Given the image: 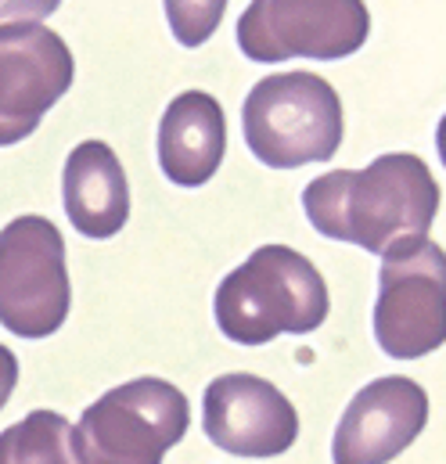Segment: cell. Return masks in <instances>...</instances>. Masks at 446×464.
<instances>
[{
    "mask_svg": "<svg viewBox=\"0 0 446 464\" xmlns=\"http://www.w3.org/2000/svg\"><path fill=\"white\" fill-rule=\"evenodd\" d=\"M303 209L314 231L382 256L403 237H425L440 213V184L411 151L378 155L364 169H332L306 184Z\"/></svg>",
    "mask_w": 446,
    "mask_h": 464,
    "instance_id": "obj_1",
    "label": "cell"
},
{
    "mask_svg": "<svg viewBox=\"0 0 446 464\" xmlns=\"http://www.w3.org/2000/svg\"><path fill=\"white\" fill-rule=\"evenodd\" d=\"M332 299L314 259L288 245H263L234 266L213 295L223 339L267 346L277 335H310L328 321Z\"/></svg>",
    "mask_w": 446,
    "mask_h": 464,
    "instance_id": "obj_2",
    "label": "cell"
},
{
    "mask_svg": "<svg viewBox=\"0 0 446 464\" xmlns=\"http://www.w3.org/2000/svg\"><path fill=\"white\" fill-rule=\"evenodd\" d=\"M241 130L248 151L270 169L328 162L342 148V98L317 72H274L248 91Z\"/></svg>",
    "mask_w": 446,
    "mask_h": 464,
    "instance_id": "obj_3",
    "label": "cell"
},
{
    "mask_svg": "<svg viewBox=\"0 0 446 464\" xmlns=\"http://www.w3.org/2000/svg\"><path fill=\"white\" fill-rule=\"evenodd\" d=\"M188 429L191 407L173 382L133 378L83 411L76 443L83 464H162Z\"/></svg>",
    "mask_w": 446,
    "mask_h": 464,
    "instance_id": "obj_4",
    "label": "cell"
},
{
    "mask_svg": "<svg viewBox=\"0 0 446 464\" xmlns=\"http://www.w3.org/2000/svg\"><path fill=\"white\" fill-rule=\"evenodd\" d=\"M443 248L425 237H403L382 252L374 339L393 360H418L443 346L446 314Z\"/></svg>",
    "mask_w": 446,
    "mask_h": 464,
    "instance_id": "obj_5",
    "label": "cell"
},
{
    "mask_svg": "<svg viewBox=\"0 0 446 464\" xmlns=\"http://www.w3.org/2000/svg\"><path fill=\"white\" fill-rule=\"evenodd\" d=\"M73 306L65 237L47 217H18L0 231V324L18 339L54 335Z\"/></svg>",
    "mask_w": 446,
    "mask_h": 464,
    "instance_id": "obj_6",
    "label": "cell"
},
{
    "mask_svg": "<svg viewBox=\"0 0 446 464\" xmlns=\"http://www.w3.org/2000/svg\"><path fill=\"white\" fill-rule=\"evenodd\" d=\"M367 33L371 11L364 0H252L238 18V47L259 65L338 62L356 54Z\"/></svg>",
    "mask_w": 446,
    "mask_h": 464,
    "instance_id": "obj_7",
    "label": "cell"
},
{
    "mask_svg": "<svg viewBox=\"0 0 446 464\" xmlns=\"http://www.w3.org/2000/svg\"><path fill=\"white\" fill-rule=\"evenodd\" d=\"M76 62L69 44L44 22L0 25V148L36 133L73 87Z\"/></svg>",
    "mask_w": 446,
    "mask_h": 464,
    "instance_id": "obj_8",
    "label": "cell"
},
{
    "mask_svg": "<svg viewBox=\"0 0 446 464\" xmlns=\"http://www.w3.org/2000/svg\"><path fill=\"white\" fill-rule=\"evenodd\" d=\"M202 425L209 443L234 458H281L299 440L292 400L248 371L220 374L206 385Z\"/></svg>",
    "mask_w": 446,
    "mask_h": 464,
    "instance_id": "obj_9",
    "label": "cell"
},
{
    "mask_svg": "<svg viewBox=\"0 0 446 464\" xmlns=\"http://www.w3.org/2000/svg\"><path fill=\"white\" fill-rule=\"evenodd\" d=\"M429 425V392L407 374L367 382L338 418L332 464L396 461Z\"/></svg>",
    "mask_w": 446,
    "mask_h": 464,
    "instance_id": "obj_10",
    "label": "cell"
},
{
    "mask_svg": "<svg viewBox=\"0 0 446 464\" xmlns=\"http://www.w3.org/2000/svg\"><path fill=\"white\" fill-rule=\"evenodd\" d=\"M227 155V116L206 91H184L159 122V166L177 188H202Z\"/></svg>",
    "mask_w": 446,
    "mask_h": 464,
    "instance_id": "obj_11",
    "label": "cell"
},
{
    "mask_svg": "<svg viewBox=\"0 0 446 464\" xmlns=\"http://www.w3.org/2000/svg\"><path fill=\"white\" fill-rule=\"evenodd\" d=\"M62 206L83 237L105 241L130 220V184L119 155L105 140H83L62 169Z\"/></svg>",
    "mask_w": 446,
    "mask_h": 464,
    "instance_id": "obj_12",
    "label": "cell"
},
{
    "mask_svg": "<svg viewBox=\"0 0 446 464\" xmlns=\"http://www.w3.org/2000/svg\"><path fill=\"white\" fill-rule=\"evenodd\" d=\"M0 464H83L76 429L58 411H29L0 432Z\"/></svg>",
    "mask_w": 446,
    "mask_h": 464,
    "instance_id": "obj_13",
    "label": "cell"
},
{
    "mask_svg": "<svg viewBox=\"0 0 446 464\" xmlns=\"http://www.w3.org/2000/svg\"><path fill=\"white\" fill-rule=\"evenodd\" d=\"M162 7H166V18H170L177 44L202 47L220 29L227 0H162Z\"/></svg>",
    "mask_w": 446,
    "mask_h": 464,
    "instance_id": "obj_14",
    "label": "cell"
},
{
    "mask_svg": "<svg viewBox=\"0 0 446 464\" xmlns=\"http://www.w3.org/2000/svg\"><path fill=\"white\" fill-rule=\"evenodd\" d=\"M58 7H62V0H0V25H7V22H44Z\"/></svg>",
    "mask_w": 446,
    "mask_h": 464,
    "instance_id": "obj_15",
    "label": "cell"
},
{
    "mask_svg": "<svg viewBox=\"0 0 446 464\" xmlns=\"http://www.w3.org/2000/svg\"><path fill=\"white\" fill-rule=\"evenodd\" d=\"M15 385H18V356L7 346H0V411L7 407Z\"/></svg>",
    "mask_w": 446,
    "mask_h": 464,
    "instance_id": "obj_16",
    "label": "cell"
}]
</instances>
